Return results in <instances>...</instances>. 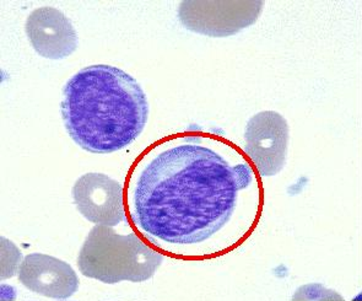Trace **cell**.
Segmentation results:
<instances>
[{
  "instance_id": "6da1fadb",
  "label": "cell",
  "mask_w": 362,
  "mask_h": 301,
  "mask_svg": "<svg viewBox=\"0 0 362 301\" xmlns=\"http://www.w3.org/2000/svg\"><path fill=\"white\" fill-rule=\"evenodd\" d=\"M255 180L233 145L208 135H177L135 164L127 187L128 213L155 245H199L231 222L241 192Z\"/></svg>"
},
{
  "instance_id": "7a4b0ae2",
  "label": "cell",
  "mask_w": 362,
  "mask_h": 301,
  "mask_svg": "<svg viewBox=\"0 0 362 301\" xmlns=\"http://www.w3.org/2000/svg\"><path fill=\"white\" fill-rule=\"evenodd\" d=\"M61 112L65 130L80 148L112 154L143 133L149 102L140 84L124 70L95 64L65 84Z\"/></svg>"
},
{
  "instance_id": "3957f363",
  "label": "cell",
  "mask_w": 362,
  "mask_h": 301,
  "mask_svg": "<svg viewBox=\"0 0 362 301\" xmlns=\"http://www.w3.org/2000/svg\"><path fill=\"white\" fill-rule=\"evenodd\" d=\"M163 262V254L135 232L119 235L113 227L106 225L90 230L78 256L81 274L105 284L146 282Z\"/></svg>"
},
{
  "instance_id": "277c9868",
  "label": "cell",
  "mask_w": 362,
  "mask_h": 301,
  "mask_svg": "<svg viewBox=\"0 0 362 301\" xmlns=\"http://www.w3.org/2000/svg\"><path fill=\"white\" fill-rule=\"evenodd\" d=\"M263 6L262 0H185L178 6V20L192 33L230 38L256 23Z\"/></svg>"
},
{
  "instance_id": "5b68a950",
  "label": "cell",
  "mask_w": 362,
  "mask_h": 301,
  "mask_svg": "<svg viewBox=\"0 0 362 301\" xmlns=\"http://www.w3.org/2000/svg\"><path fill=\"white\" fill-rule=\"evenodd\" d=\"M288 120L275 111H263L251 117L245 130V153L262 177L283 171L288 158Z\"/></svg>"
},
{
  "instance_id": "8992f818",
  "label": "cell",
  "mask_w": 362,
  "mask_h": 301,
  "mask_svg": "<svg viewBox=\"0 0 362 301\" xmlns=\"http://www.w3.org/2000/svg\"><path fill=\"white\" fill-rule=\"evenodd\" d=\"M71 195L79 213L88 222L106 227L126 222L123 186L105 174L88 172L79 177Z\"/></svg>"
},
{
  "instance_id": "52a82bcc",
  "label": "cell",
  "mask_w": 362,
  "mask_h": 301,
  "mask_svg": "<svg viewBox=\"0 0 362 301\" xmlns=\"http://www.w3.org/2000/svg\"><path fill=\"white\" fill-rule=\"evenodd\" d=\"M25 33L35 52L46 59H64L79 46L71 21L51 6L33 10L25 23Z\"/></svg>"
},
{
  "instance_id": "ba28073f",
  "label": "cell",
  "mask_w": 362,
  "mask_h": 301,
  "mask_svg": "<svg viewBox=\"0 0 362 301\" xmlns=\"http://www.w3.org/2000/svg\"><path fill=\"white\" fill-rule=\"evenodd\" d=\"M18 277L30 292L56 300L69 299L79 289V278L69 263L43 254L25 256Z\"/></svg>"
},
{
  "instance_id": "9c48e42d",
  "label": "cell",
  "mask_w": 362,
  "mask_h": 301,
  "mask_svg": "<svg viewBox=\"0 0 362 301\" xmlns=\"http://www.w3.org/2000/svg\"><path fill=\"white\" fill-rule=\"evenodd\" d=\"M23 255L11 241L1 237V279L11 278L19 271Z\"/></svg>"
}]
</instances>
